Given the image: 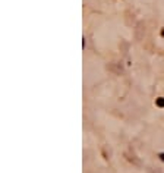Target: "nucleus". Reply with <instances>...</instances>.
Listing matches in <instances>:
<instances>
[{
  "mask_svg": "<svg viewBox=\"0 0 164 173\" xmlns=\"http://www.w3.org/2000/svg\"><path fill=\"white\" fill-rule=\"evenodd\" d=\"M155 104H157L158 107H164V97H160L158 100L155 101Z\"/></svg>",
  "mask_w": 164,
  "mask_h": 173,
  "instance_id": "obj_1",
  "label": "nucleus"
},
{
  "mask_svg": "<svg viewBox=\"0 0 164 173\" xmlns=\"http://www.w3.org/2000/svg\"><path fill=\"white\" fill-rule=\"evenodd\" d=\"M158 157H160V160H161V161H164V153H160Z\"/></svg>",
  "mask_w": 164,
  "mask_h": 173,
  "instance_id": "obj_2",
  "label": "nucleus"
}]
</instances>
